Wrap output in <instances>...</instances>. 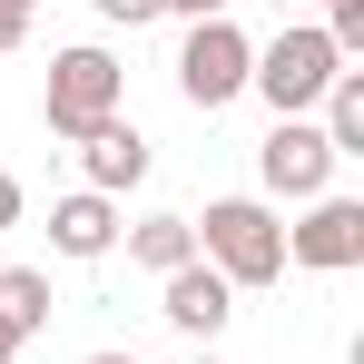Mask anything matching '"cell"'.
I'll use <instances>...</instances> for the list:
<instances>
[{
    "label": "cell",
    "instance_id": "obj_3",
    "mask_svg": "<svg viewBox=\"0 0 364 364\" xmlns=\"http://www.w3.org/2000/svg\"><path fill=\"white\" fill-rule=\"evenodd\" d=\"M335 60H345V50H335L325 30H286V40H266V50H256L246 89H266V109H276V119H296V109H315V99H325Z\"/></svg>",
    "mask_w": 364,
    "mask_h": 364
},
{
    "label": "cell",
    "instance_id": "obj_13",
    "mask_svg": "<svg viewBox=\"0 0 364 364\" xmlns=\"http://www.w3.org/2000/svg\"><path fill=\"white\" fill-rule=\"evenodd\" d=\"M30 40V0H0V50H20Z\"/></svg>",
    "mask_w": 364,
    "mask_h": 364
},
{
    "label": "cell",
    "instance_id": "obj_1",
    "mask_svg": "<svg viewBox=\"0 0 364 364\" xmlns=\"http://www.w3.org/2000/svg\"><path fill=\"white\" fill-rule=\"evenodd\" d=\"M197 227V256L227 276V286H266V276H286V227L256 207V197H217L207 217H187Z\"/></svg>",
    "mask_w": 364,
    "mask_h": 364
},
{
    "label": "cell",
    "instance_id": "obj_14",
    "mask_svg": "<svg viewBox=\"0 0 364 364\" xmlns=\"http://www.w3.org/2000/svg\"><path fill=\"white\" fill-rule=\"evenodd\" d=\"M99 20H128L138 30V20H158V0H99Z\"/></svg>",
    "mask_w": 364,
    "mask_h": 364
},
{
    "label": "cell",
    "instance_id": "obj_18",
    "mask_svg": "<svg viewBox=\"0 0 364 364\" xmlns=\"http://www.w3.org/2000/svg\"><path fill=\"white\" fill-rule=\"evenodd\" d=\"M0 364H10V335H0Z\"/></svg>",
    "mask_w": 364,
    "mask_h": 364
},
{
    "label": "cell",
    "instance_id": "obj_11",
    "mask_svg": "<svg viewBox=\"0 0 364 364\" xmlns=\"http://www.w3.org/2000/svg\"><path fill=\"white\" fill-rule=\"evenodd\" d=\"M128 256H138L148 276H178L187 256H197V227H187V217H138V227H128Z\"/></svg>",
    "mask_w": 364,
    "mask_h": 364
},
{
    "label": "cell",
    "instance_id": "obj_15",
    "mask_svg": "<svg viewBox=\"0 0 364 364\" xmlns=\"http://www.w3.org/2000/svg\"><path fill=\"white\" fill-rule=\"evenodd\" d=\"M158 10H187V20H227V0H158Z\"/></svg>",
    "mask_w": 364,
    "mask_h": 364
},
{
    "label": "cell",
    "instance_id": "obj_2",
    "mask_svg": "<svg viewBox=\"0 0 364 364\" xmlns=\"http://www.w3.org/2000/svg\"><path fill=\"white\" fill-rule=\"evenodd\" d=\"M40 119L60 138H89V128L119 119V60L109 50H60L50 60V89H40Z\"/></svg>",
    "mask_w": 364,
    "mask_h": 364
},
{
    "label": "cell",
    "instance_id": "obj_19",
    "mask_svg": "<svg viewBox=\"0 0 364 364\" xmlns=\"http://www.w3.org/2000/svg\"><path fill=\"white\" fill-rule=\"evenodd\" d=\"M197 364H217V355H197Z\"/></svg>",
    "mask_w": 364,
    "mask_h": 364
},
{
    "label": "cell",
    "instance_id": "obj_20",
    "mask_svg": "<svg viewBox=\"0 0 364 364\" xmlns=\"http://www.w3.org/2000/svg\"><path fill=\"white\" fill-rule=\"evenodd\" d=\"M276 10H286V0H276Z\"/></svg>",
    "mask_w": 364,
    "mask_h": 364
},
{
    "label": "cell",
    "instance_id": "obj_6",
    "mask_svg": "<svg viewBox=\"0 0 364 364\" xmlns=\"http://www.w3.org/2000/svg\"><path fill=\"white\" fill-rule=\"evenodd\" d=\"M256 168H266V187H276V197H315V187L335 178V148H325V128L276 119V138L256 148Z\"/></svg>",
    "mask_w": 364,
    "mask_h": 364
},
{
    "label": "cell",
    "instance_id": "obj_8",
    "mask_svg": "<svg viewBox=\"0 0 364 364\" xmlns=\"http://www.w3.org/2000/svg\"><path fill=\"white\" fill-rule=\"evenodd\" d=\"M79 168H89L99 197H128V187L148 178V138H138L128 119H109V128H89V138H79Z\"/></svg>",
    "mask_w": 364,
    "mask_h": 364
},
{
    "label": "cell",
    "instance_id": "obj_10",
    "mask_svg": "<svg viewBox=\"0 0 364 364\" xmlns=\"http://www.w3.org/2000/svg\"><path fill=\"white\" fill-rule=\"evenodd\" d=\"M50 325V276L40 266H0V335L20 345V335H40Z\"/></svg>",
    "mask_w": 364,
    "mask_h": 364
},
{
    "label": "cell",
    "instance_id": "obj_5",
    "mask_svg": "<svg viewBox=\"0 0 364 364\" xmlns=\"http://www.w3.org/2000/svg\"><path fill=\"white\" fill-rule=\"evenodd\" d=\"M286 256L315 266V276L355 266V256H364V207H355V197H315V207H305V227H286Z\"/></svg>",
    "mask_w": 364,
    "mask_h": 364
},
{
    "label": "cell",
    "instance_id": "obj_12",
    "mask_svg": "<svg viewBox=\"0 0 364 364\" xmlns=\"http://www.w3.org/2000/svg\"><path fill=\"white\" fill-rule=\"evenodd\" d=\"M325 148H335V158H364V79L355 69L325 79Z\"/></svg>",
    "mask_w": 364,
    "mask_h": 364
},
{
    "label": "cell",
    "instance_id": "obj_4",
    "mask_svg": "<svg viewBox=\"0 0 364 364\" xmlns=\"http://www.w3.org/2000/svg\"><path fill=\"white\" fill-rule=\"evenodd\" d=\"M246 69H256V50H246L237 20H187V50H178V89L197 99V109H227L246 89Z\"/></svg>",
    "mask_w": 364,
    "mask_h": 364
},
{
    "label": "cell",
    "instance_id": "obj_17",
    "mask_svg": "<svg viewBox=\"0 0 364 364\" xmlns=\"http://www.w3.org/2000/svg\"><path fill=\"white\" fill-rule=\"evenodd\" d=\"M89 364H138V355H89Z\"/></svg>",
    "mask_w": 364,
    "mask_h": 364
},
{
    "label": "cell",
    "instance_id": "obj_16",
    "mask_svg": "<svg viewBox=\"0 0 364 364\" xmlns=\"http://www.w3.org/2000/svg\"><path fill=\"white\" fill-rule=\"evenodd\" d=\"M10 217H20V178H0V227H10Z\"/></svg>",
    "mask_w": 364,
    "mask_h": 364
},
{
    "label": "cell",
    "instance_id": "obj_7",
    "mask_svg": "<svg viewBox=\"0 0 364 364\" xmlns=\"http://www.w3.org/2000/svg\"><path fill=\"white\" fill-rule=\"evenodd\" d=\"M158 315H168V325H187V335H217V325L237 315V286H227L207 256H187L178 276H168V305H158Z\"/></svg>",
    "mask_w": 364,
    "mask_h": 364
},
{
    "label": "cell",
    "instance_id": "obj_9",
    "mask_svg": "<svg viewBox=\"0 0 364 364\" xmlns=\"http://www.w3.org/2000/svg\"><path fill=\"white\" fill-rule=\"evenodd\" d=\"M50 246H60V256H109V246H119V197H99V187L60 197V207H50Z\"/></svg>",
    "mask_w": 364,
    "mask_h": 364
}]
</instances>
